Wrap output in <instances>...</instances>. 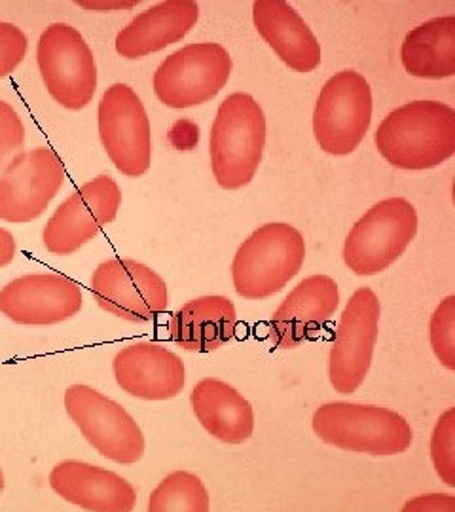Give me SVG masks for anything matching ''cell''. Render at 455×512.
Listing matches in <instances>:
<instances>
[{
  "instance_id": "21",
  "label": "cell",
  "mask_w": 455,
  "mask_h": 512,
  "mask_svg": "<svg viewBox=\"0 0 455 512\" xmlns=\"http://www.w3.org/2000/svg\"><path fill=\"white\" fill-rule=\"evenodd\" d=\"M237 329L234 302L222 294H207L186 302L171 315L169 338L190 353H211L228 344Z\"/></svg>"
},
{
  "instance_id": "30",
  "label": "cell",
  "mask_w": 455,
  "mask_h": 512,
  "mask_svg": "<svg viewBox=\"0 0 455 512\" xmlns=\"http://www.w3.org/2000/svg\"><path fill=\"white\" fill-rule=\"evenodd\" d=\"M16 255H18L16 238L12 236V232H8L6 228L0 226V268L12 264Z\"/></svg>"
},
{
  "instance_id": "9",
  "label": "cell",
  "mask_w": 455,
  "mask_h": 512,
  "mask_svg": "<svg viewBox=\"0 0 455 512\" xmlns=\"http://www.w3.org/2000/svg\"><path fill=\"white\" fill-rule=\"evenodd\" d=\"M38 71L48 93L67 110L86 109L97 92L90 44L69 23L48 25L37 44Z\"/></svg>"
},
{
  "instance_id": "16",
  "label": "cell",
  "mask_w": 455,
  "mask_h": 512,
  "mask_svg": "<svg viewBox=\"0 0 455 512\" xmlns=\"http://www.w3.org/2000/svg\"><path fill=\"white\" fill-rule=\"evenodd\" d=\"M340 308L338 283L328 275L300 281L268 323V340L275 349H296L313 340Z\"/></svg>"
},
{
  "instance_id": "10",
  "label": "cell",
  "mask_w": 455,
  "mask_h": 512,
  "mask_svg": "<svg viewBox=\"0 0 455 512\" xmlns=\"http://www.w3.org/2000/svg\"><path fill=\"white\" fill-rule=\"evenodd\" d=\"M380 317L382 304L370 287L349 296L328 353V380L334 391L351 395L364 384L380 336Z\"/></svg>"
},
{
  "instance_id": "3",
  "label": "cell",
  "mask_w": 455,
  "mask_h": 512,
  "mask_svg": "<svg viewBox=\"0 0 455 512\" xmlns=\"http://www.w3.org/2000/svg\"><path fill=\"white\" fill-rule=\"evenodd\" d=\"M311 427L315 437L328 446L374 458L401 456L414 444L410 421L376 404H321L313 412Z\"/></svg>"
},
{
  "instance_id": "22",
  "label": "cell",
  "mask_w": 455,
  "mask_h": 512,
  "mask_svg": "<svg viewBox=\"0 0 455 512\" xmlns=\"http://www.w3.org/2000/svg\"><path fill=\"white\" fill-rule=\"evenodd\" d=\"M190 406L201 427L224 444L239 446L255 433L253 404L219 378H203L194 385Z\"/></svg>"
},
{
  "instance_id": "25",
  "label": "cell",
  "mask_w": 455,
  "mask_h": 512,
  "mask_svg": "<svg viewBox=\"0 0 455 512\" xmlns=\"http://www.w3.org/2000/svg\"><path fill=\"white\" fill-rule=\"evenodd\" d=\"M429 340L438 363L446 370H455V296H446L431 315Z\"/></svg>"
},
{
  "instance_id": "18",
  "label": "cell",
  "mask_w": 455,
  "mask_h": 512,
  "mask_svg": "<svg viewBox=\"0 0 455 512\" xmlns=\"http://www.w3.org/2000/svg\"><path fill=\"white\" fill-rule=\"evenodd\" d=\"M50 488L86 512H133L137 492L126 478L80 459H65L50 471Z\"/></svg>"
},
{
  "instance_id": "28",
  "label": "cell",
  "mask_w": 455,
  "mask_h": 512,
  "mask_svg": "<svg viewBox=\"0 0 455 512\" xmlns=\"http://www.w3.org/2000/svg\"><path fill=\"white\" fill-rule=\"evenodd\" d=\"M27 50L29 40L18 25L0 21V80L18 69L27 55Z\"/></svg>"
},
{
  "instance_id": "12",
  "label": "cell",
  "mask_w": 455,
  "mask_h": 512,
  "mask_svg": "<svg viewBox=\"0 0 455 512\" xmlns=\"http://www.w3.org/2000/svg\"><path fill=\"white\" fill-rule=\"evenodd\" d=\"M103 148L114 167L129 179L143 177L152 164V128L145 105L128 84H112L97 107Z\"/></svg>"
},
{
  "instance_id": "5",
  "label": "cell",
  "mask_w": 455,
  "mask_h": 512,
  "mask_svg": "<svg viewBox=\"0 0 455 512\" xmlns=\"http://www.w3.org/2000/svg\"><path fill=\"white\" fill-rule=\"evenodd\" d=\"M418 211L404 198H387L372 205L353 224L344 241V262L355 275L385 272L418 234Z\"/></svg>"
},
{
  "instance_id": "6",
  "label": "cell",
  "mask_w": 455,
  "mask_h": 512,
  "mask_svg": "<svg viewBox=\"0 0 455 512\" xmlns=\"http://www.w3.org/2000/svg\"><path fill=\"white\" fill-rule=\"evenodd\" d=\"M372 88L363 74L340 71L321 88L313 109V135L319 148L330 156H349L372 124Z\"/></svg>"
},
{
  "instance_id": "20",
  "label": "cell",
  "mask_w": 455,
  "mask_h": 512,
  "mask_svg": "<svg viewBox=\"0 0 455 512\" xmlns=\"http://www.w3.org/2000/svg\"><path fill=\"white\" fill-rule=\"evenodd\" d=\"M253 23L273 54L294 73H313L321 65L319 40L289 2L256 0Z\"/></svg>"
},
{
  "instance_id": "29",
  "label": "cell",
  "mask_w": 455,
  "mask_h": 512,
  "mask_svg": "<svg viewBox=\"0 0 455 512\" xmlns=\"http://www.w3.org/2000/svg\"><path fill=\"white\" fill-rule=\"evenodd\" d=\"M401 512H455V495L423 494L404 503Z\"/></svg>"
},
{
  "instance_id": "2",
  "label": "cell",
  "mask_w": 455,
  "mask_h": 512,
  "mask_svg": "<svg viewBox=\"0 0 455 512\" xmlns=\"http://www.w3.org/2000/svg\"><path fill=\"white\" fill-rule=\"evenodd\" d=\"M266 135V114L253 95L236 92L220 103L209 135L211 171L220 188L239 190L253 183Z\"/></svg>"
},
{
  "instance_id": "17",
  "label": "cell",
  "mask_w": 455,
  "mask_h": 512,
  "mask_svg": "<svg viewBox=\"0 0 455 512\" xmlns=\"http://www.w3.org/2000/svg\"><path fill=\"white\" fill-rule=\"evenodd\" d=\"M114 380L122 391L141 401H169L186 384L181 357L156 342H135L114 355Z\"/></svg>"
},
{
  "instance_id": "14",
  "label": "cell",
  "mask_w": 455,
  "mask_h": 512,
  "mask_svg": "<svg viewBox=\"0 0 455 512\" xmlns=\"http://www.w3.org/2000/svg\"><path fill=\"white\" fill-rule=\"evenodd\" d=\"M65 179V164L54 148L19 152L0 173V220L29 224L42 217Z\"/></svg>"
},
{
  "instance_id": "4",
  "label": "cell",
  "mask_w": 455,
  "mask_h": 512,
  "mask_svg": "<svg viewBox=\"0 0 455 512\" xmlns=\"http://www.w3.org/2000/svg\"><path fill=\"white\" fill-rule=\"evenodd\" d=\"M306 260V239L287 222H268L245 239L232 262V283L245 300L281 293Z\"/></svg>"
},
{
  "instance_id": "1",
  "label": "cell",
  "mask_w": 455,
  "mask_h": 512,
  "mask_svg": "<svg viewBox=\"0 0 455 512\" xmlns=\"http://www.w3.org/2000/svg\"><path fill=\"white\" fill-rule=\"evenodd\" d=\"M383 160L402 171H425L455 154V110L440 101H412L391 110L376 129Z\"/></svg>"
},
{
  "instance_id": "11",
  "label": "cell",
  "mask_w": 455,
  "mask_h": 512,
  "mask_svg": "<svg viewBox=\"0 0 455 512\" xmlns=\"http://www.w3.org/2000/svg\"><path fill=\"white\" fill-rule=\"evenodd\" d=\"M91 296L101 310L129 323H150L169 308L164 277L133 258H110L91 275Z\"/></svg>"
},
{
  "instance_id": "27",
  "label": "cell",
  "mask_w": 455,
  "mask_h": 512,
  "mask_svg": "<svg viewBox=\"0 0 455 512\" xmlns=\"http://www.w3.org/2000/svg\"><path fill=\"white\" fill-rule=\"evenodd\" d=\"M25 145V126L16 109L0 99V169Z\"/></svg>"
},
{
  "instance_id": "15",
  "label": "cell",
  "mask_w": 455,
  "mask_h": 512,
  "mask_svg": "<svg viewBox=\"0 0 455 512\" xmlns=\"http://www.w3.org/2000/svg\"><path fill=\"white\" fill-rule=\"evenodd\" d=\"M82 287L67 275L29 274L0 289V313L16 325H59L82 310Z\"/></svg>"
},
{
  "instance_id": "13",
  "label": "cell",
  "mask_w": 455,
  "mask_h": 512,
  "mask_svg": "<svg viewBox=\"0 0 455 512\" xmlns=\"http://www.w3.org/2000/svg\"><path fill=\"white\" fill-rule=\"evenodd\" d=\"M120 207L122 190L110 175L82 184L48 220L42 232L46 251L55 256L74 255L116 220Z\"/></svg>"
},
{
  "instance_id": "32",
  "label": "cell",
  "mask_w": 455,
  "mask_h": 512,
  "mask_svg": "<svg viewBox=\"0 0 455 512\" xmlns=\"http://www.w3.org/2000/svg\"><path fill=\"white\" fill-rule=\"evenodd\" d=\"M2 490H4V473H2V467H0V495H2Z\"/></svg>"
},
{
  "instance_id": "26",
  "label": "cell",
  "mask_w": 455,
  "mask_h": 512,
  "mask_svg": "<svg viewBox=\"0 0 455 512\" xmlns=\"http://www.w3.org/2000/svg\"><path fill=\"white\" fill-rule=\"evenodd\" d=\"M431 461L438 478L455 488V408H448L431 433Z\"/></svg>"
},
{
  "instance_id": "19",
  "label": "cell",
  "mask_w": 455,
  "mask_h": 512,
  "mask_svg": "<svg viewBox=\"0 0 455 512\" xmlns=\"http://www.w3.org/2000/svg\"><path fill=\"white\" fill-rule=\"evenodd\" d=\"M200 19V6L194 0L158 2L137 14L116 35V54L126 59H143L181 42Z\"/></svg>"
},
{
  "instance_id": "24",
  "label": "cell",
  "mask_w": 455,
  "mask_h": 512,
  "mask_svg": "<svg viewBox=\"0 0 455 512\" xmlns=\"http://www.w3.org/2000/svg\"><path fill=\"white\" fill-rule=\"evenodd\" d=\"M146 512H211V495L200 476L175 471L152 490Z\"/></svg>"
},
{
  "instance_id": "23",
  "label": "cell",
  "mask_w": 455,
  "mask_h": 512,
  "mask_svg": "<svg viewBox=\"0 0 455 512\" xmlns=\"http://www.w3.org/2000/svg\"><path fill=\"white\" fill-rule=\"evenodd\" d=\"M404 71L421 80L455 74V16L433 18L412 29L401 48Z\"/></svg>"
},
{
  "instance_id": "8",
  "label": "cell",
  "mask_w": 455,
  "mask_h": 512,
  "mask_svg": "<svg viewBox=\"0 0 455 512\" xmlns=\"http://www.w3.org/2000/svg\"><path fill=\"white\" fill-rule=\"evenodd\" d=\"M65 410L82 437L103 458L133 465L145 456V435L128 410L91 385H71Z\"/></svg>"
},
{
  "instance_id": "7",
  "label": "cell",
  "mask_w": 455,
  "mask_h": 512,
  "mask_svg": "<svg viewBox=\"0 0 455 512\" xmlns=\"http://www.w3.org/2000/svg\"><path fill=\"white\" fill-rule=\"evenodd\" d=\"M232 57L217 42L182 46L167 55L152 78L160 103L169 109H192L215 99L228 84Z\"/></svg>"
},
{
  "instance_id": "31",
  "label": "cell",
  "mask_w": 455,
  "mask_h": 512,
  "mask_svg": "<svg viewBox=\"0 0 455 512\" xmlns=\"http://www.w3.org/2000/svg\"><path fill=\"white\" fill-rule=\"evenodd\" d=\"M80 8H86V10H128L137 6L139 2H76Z\"/></svg>"
}]
</instances>
